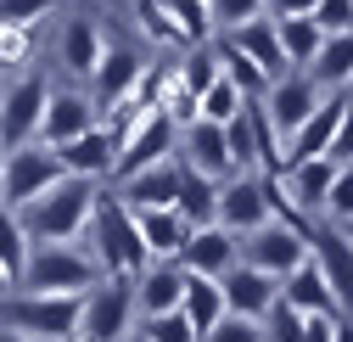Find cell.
Masks as SVG:
<instances>
[{"instance_id": "484cf974", "label": "cell", "mask_w": 353, "mask_h": 342, "mask_svg": "<svg viewBox=\"0 0 353 342\" xmlns=\"http://www.w3.org/2000/svg\"><path fill=\"white\" fill-rule=\"evenodd\" d=\"M180 314L191 320V331L202 336L219 314H225V286H219V275H196L185 270V292H180Z\"/></svg>"}, {"instance_id": "9f6ffc18", "label": "cell", "mask_w": 353, "mask_h": 342, "mask_svg": "<svg viewBox=\"0 0 353 342\" xmlns=\"http://www.w3.org/2000/svg\"><path fill=\"white\" fill-rule=\"evenodd\" d=\"M0 96H6V90H0Z\"/></svg>"}, {"instance_id": "7bdbcfd3", "label": "cell", "mask_w": 353, "mask_h": 342, "mask_svg": "<svg viewBox=\"0 0 353 342\" xmlns=\"http://www.w3.org/2000/svg\"><path fill=\"white\" fill-rule=\"evenodd\" d=\"M57 6H62V0H0V23H39Z\"/></svg>"}, {"instance_id": "44dd1931", "label": "cell", "mask_w": 353, "mask_h": 342, "mask_svg": "<svg viewBox=\"0 0 353 342\" xmlns=\"http://www.w3.org/2000/svg\"><path fill=\"white\" fill-rule=\"evenodd\" d=\"M57 152H62V168H68V174H84V180H112L118 141H112V130H107V123H90L84 135L62 141Z\"/></svg>"}, {"instance_id": "ee69618b", "label": "cell", "mask_w": 353, "mask_h": 342, "mask_svg": "<svg viewBox=\"0 0 353 342\" xmlns=\"http://www.w3.org/2000/svg\"><path fill=\"white\" fill-rule=\"evenodd\" d=\"M331 157H336V163H353V96H347L342 123H336V135H331Z\"/></svg>"}, {"instance_id": "ffe728a7", "label": "cell", "mask_w": 353, "mask_h": 342, "mask_svg": "<svg viewBox=\"0 0 353 342\" xmlns=\"http://www.w3.org/2000/svg\"><path fill=\"white\" fill-rule=\"evenodd\" d=\"M118 197L129 208H174V197H180V152L152 163V168H135V174L118 180Z\"/></svg>"}, {"instance_id": "f6af8a7d", "label": "cell", "mask_w": 353, "mask_h": 342, "mask_svg": "<svg viewBox=\"0 0 353 342\" xmlns=\"http://www.w3.org/2000/svg\"><path fill=\"white\" fill-rule=\"evenodd\" d=\"M336 314H303V342H331Z\"/></svg>"}, {"instance_id": "30bf717a", "label": "cell", "mask_w": 353, "mask_h": 342, "mask_svg": "<svg viewBox=\"0 0 353 342\" xmlns=\"http://www.w3.org/2000/svg\"><path fill=\"white\" fill-rule=\"evenodd\" d=\"M46 101H51V84L39 73H23L6 96H0V146H23V141H39V118H46Z\"/></svg>"}, {"instance_id": "8d00e7d4", "label": "cell", "mask_w": 353, "mask_h": 342, "mask_svg": "<svg viewBox=\"0 0 353 342\" xmlns=\"http://www.w3.org/2000/svg\"><path fill=\"white\" fill-rule=\"evenodd\" d=\"M39 23H0V68H28Z\"/></svg>"}, {"instance_id": "277c9868", "label": "cell", "mask_w": 353, "mask_h": 342, "mask_svg": "<svg viewBox=\"0 0 353 342\" xmlns=\"http://www.w3.org/2000/svg\"><path fill=\"white\" fill-rule=\"evenodd\" d=\"M79 309H84V292H6L0 297V320L17 325L34 342H51V336H79Z\"/></svg>"}, {"instance_id": "1f68e13d", "label": "cell", "mask_w": 353, "mask_h": 342, "mask_svg": "<svg viewBox=\"0 0 353 342\" xmlns=\"http://www.w3.org/2000/svg\"><path fill=\"white\" fill-rule=\"evenodd\" d=\"M23 264H28V236H23V219H17V208L0 202V270L12 275V286L23 281Z\"/></svg>"}, {"instance_id": "f907efd6", "label": "cell", "mask_w": 353, "mask_h": 342, "mask_svg": "<svg viewBox=\"0 0 353 342\" xmlns=\"http://www.w3.org/2000/svg\"><path fill=\"white\" fill-rule=\"evenodd\" d=\"M123 342H146V331H129V336H123Z\"/></svg>"}, {"instance_id": "d4e9b609", "label": "cell", "mask_w": 353, "mask_h": 342, "mask_svg": "<svg viewBox=\"0 0 353 342\" xmlns=\"http://www.w3.org/2000/svg\"><path fill=\"white\" fill-rule=\"evenodd\" d=\"M135 225H141V241L152 259H180V247H185V219L174 208H135Z\"/></svg>"}, {"instance_id": "f5cc1de1", "label": "cell", "mask_w": 353, "mask_h": 342, "mask_svg": "<svg viewBox=\"0 0 353 342\" xmlns=\"http://www.w3.org/2000/svg\"><path fill=\"white\" fill-rule=\"evenodd\" d=\"M51 342H79V336H51Z\"/></svg>"}, {"instance_id": "db71d44e", "label": "cell", "mask_w": 353, "mask_h": 342, "mask_svg": "<svg viewBox=\"0 0 353 342\" xmlns=\"http://www.w3.org/2000/svg\"><path fill=\"white\" fill-rule=\"evenodd\" d=\"M0 163H6V146H0Z\"/></svg>"}, {"instance_id": "7402d4cb", "label": "cell", "mask_w": 353, "mask_h": 342, "mask_svg": "<svg viewBox=\"0 0 353 342\" xmlns=\"http://www.w3.org/2000/svg\"><path fill=\"white\" fill-rule=\"evenodd\" d=\"M180 292H185V264L180 259H152L135 275V309L141 314H168V309H180Z\"/></svg>"}, {"instance_id": "ab89813d", "label": "cell", "mask_w": 353, "mask_h": 342, "mask_svg": "<svg viewBox=\"0 0 353 342\" xmlns=\"http://www.w3.org/2000/svg\"><path fill=\"white\" fill-rule=\"evenodd\" d=\"M320 219H353V163H336V180H331V191H325V202H320Z\"/></svg>"}, {"instance_id": "7a4b0ae2", "label": "cell", "mask_w": 353, "mask_h": 342, "mask_svg": "<svg viewBox=\"0 0 353 342\" xmlns=\"http://www.w3.org/2000/svg\"><path fill=\"white\" fill-rule=\"evenodd\" d=\"M90 252H96V264L101 275H123V281H135L146 264H152V252L141 241V225H135V208H129L118 191H101L96 208H90Z\"/></svg>"}, {"instance_id": "ba28073f", "label": "cell", "mask_w": 353, "mask_h": 342, "mask_svg": "<svg viewBox=\"0 0 353 342\" xmlns=\"http://www.w3.org/2000/svg\"><path fill=\"white\" fill-rule=\"evenodd\" d=\"M308 259L320 264L336 309L353 314V241H347V230L336 219H314V230H308Z\"/></svg>"}, {"instance_id": "4fadbf2b", "label": "cell", "mask_w": 353, "mask_h": 342, "mask_svg": "<svg viewBox=\"0 0 353 342\" xmlns=\"http://www.w3.org/2000/svg\"><path fill=\"white\" fill-rule=\"evenodd\" d=\"M270 219V180L263 174H230L219 185V225H230L236 236L258 230Z\"/></svg>"}, {"instance_id": "d6986e66", "label": "cell", "mask_w": 353, "mask_h": 342, "mask_svg": "<svg viewBox=\"0 0 353 342\" xmlns=\"http://www.w3.org/2000/svg\"><path fill=\"white\" fill-rule=\"evenodd\" d=\"M90 123H101V112H96V101L84 96V90H51L46 118H39V141H46V146H62V141L84 135Z\"/></svg>"}, {"instance_id": "d6a6232c", "label": "cell", "mask_w": 353, "mask_h": 342, "mask_svg": "<svg viewBox=\"0 0 353 342\" xmlns=\"http://www.w3.org/2000/svg\"><path fill=\"white\" fill-rule=\"evenodd\" d=\"M174 73H180V90L202 96L208 84H213L219 73H225V68H219V51H213V39H208V46H191V51H185V62H174Z\"/></svg>"}, {"instance_id": "6da1fadb", "label": "cell", "mask_w": 353, "mask_h": 342, "mask_svg": "<svg viewBox=\"0 0 353 342\" xmlns=\"http://www.w3.org/2000/svg\"><path fill=\"white\" fill-rule=\"evenodd\" d=\"M96 197H101V180L62 174L51 191H39L34 202H23V208H17V219H23L28 247H34V241H79L84 225H90Z\"/></svg>"}, {"instance_id": "2e32d148", "label": "cell", "mask_w": 353, "mask_h": 342, "mask_svg": "<svg viewBox=\"0 0 353 342\" xmlns=\"http://www.w3.org/2000/svg\"><path fill=\"white\" fill-rule=\"evenodd\" d=\"M219 286H225V309H236V314H258V320H263V309L281 297V275L258 270V264H247V259H236L225 275H219Z\"/></svg>"}, {"instance_id": "83f0119b", "label": "cell", "mask_w": 353, "mask_h": 342, "mask_svg": "<svg viewBox=\"0 0 353 342\" xmlns=\"http://www.w3.org/2000/svg\"><path fill=\"white\" fill-rule=\"evenodd\" d=\"M101 51H107V39H101V28H96L90 17H73V23L62 28V68H68L73 79H90L96 62H101Z\"/></svg>"}, {"instance_id": "9c48e42d", "label": "cell", "mask_w": 353, "mask_h": 342, "mask_svg": "<svg viewBox=\"0 0 353 342\" xmlns=\"http://www.w3.org/2000/svg\"><path fill=\"white\" fill-rule=\"evenodd\" d=\"M308 230H314V225H308ZM308 230H297L286 219H263L258 230L241 236V259L258 264V270H270V275H286V270H297L308 259Z\"/></svg>"}, {"instance_id": "f546056e", "label": "cell", "mask_w": 353, "mask_h": 342, "mask_svg": "<svg viewBox=\"0 0 353 342\" xmlns=\"http://www.w3.org/2000/svg\"><path fill=\"white\" fill-rule=\"evenodd\" d=\"M213 51H219V68H225V79H230L236 90H241V101H258V96H263V90H270V84H275V79L263 73V68H258V62H252L247 51H236V46H230L225 34L213 39Z\"/></svg>"}, {"instance_id": "603a6c76", "label": "cell", "mask_w": 353, "mask_h": 342, "mask_svg": "<svg viewBox=\"0 0 353 342\" xmlns=\"http://www.w3.org/2000/svg\"><path fill=\"white\" fill-rule=\"evenodd\" d=\"M219 34H225L236 51H247V57H252L263 73H270V79L292 73V68H286V57H281V34H275V17H270V12H263V17H247V23H236V28H219Z\"/></svg>"}, {"instance_id": "7dc6e473", "label": "cell", "mask_w": 353, "mask_h": 342, "mask_svg": "<svg viewBox=\"0 0 353 342\" xmlns=\"http://www.w3.org/2000/svg\"><path fill=\"white\" fill-rule=\"evenodd\" d=\"M331 342H353V314H336V325H331Z\"/></svg>"}, {"instance_id": "7c38bea8", "label": "cell", "mask_w": 353, "mask_h": 342, "mask_svg": "<svg viewBox=\"0 0 353 342\" xmlns=\"http://www.w3.org/2000/svg\"><path fill=\"white\" fill-rule=\"evenodd\" d=\"M180 163L196 168V174H208V180H230V174H236V163H230L225 123H213V118H191L185 130H180Z\"/></svg>"}, {"instance_id": "f1b7e54d", "label": "cell", "mask_w": 353, "mask_h": 342, "mask_svg": "<svg viewBox=\"0 0 353 342\" xmlns=\"http://www.w3.org/2000/svg\"><path fill=\"white\" fill-rule=\"evenodd\" d=\"M219 185H225V180H208V174H196V168L180 163V197H174V213H180L185 225L219 219Z\"/></svg>"}, {"instance_id": "5b68a950", "label": "cell", "mask_w": 353, "mask_h": 342, "mask_svg": "<svg viewBox=\"0 0 353 342\" xmlns=\"http://www.w3.org/2000/svg\"><path fill=\"white\" fill-rule=\"evenodd\" d=\"M135 281L123 275H101L90 292H84L79 309V342H123L135 331Z\"/></svg>"}, {"instance_id": "f35d334b", "label": "cell", "mask_w": 353, "mask_h": 342, "mask_svg": "<svg viewBox=\"0 0 353 342\" xmlns=\"http://www.w3.org/2000/svg\"><path fill=\"white\" fill-rule=\"evenodd\" d=\"M141 331H146V342H202L180 309H168V314H141Z\"/></svg>"}, {"instance_id": "cb8c5ba5", "label": "cell", "mask_w": 353, "mask_h": 342, "mask_svg": "<svg viewBox=\"0 0 353 342\" xmlns=\"http://www.w3.org/2000/svg\"><path fill=\"white\" fill-rule=\"evenodd\" d=\"M281 297H286V303H292L297 314H342L314 259H303L297 270H286V275H281Z\"/></svg>"}, {"instance_id": "74e56055", "label": "cell", "mask_w": 353, "mask_h": 342, "mask_svg": "<svg viewBox=\"0 0 353 342\" xmlns=\"http://www.w3.org/2000/svg\"><path fill=\"white\" fill-rule=\"evenodd\" d=\"M263 342H303V314L286 297H275V303L263 309Z\"/></svg>"}, {"instance_id": "9a60e30c", "label": "cell", "mask_w": 353, "mask_h": 342, "mask_svg": "<svg viewBox=\"0 0 353 342\" xmlns=\"http://www.w3.org/2000/svg\"><path fill=\"white\" fill-rule=\"evenodd\" d=\"M275 180H281V191L292 197L297 213L320 219V202H325V191H331V180H336V157H331V152H320V157H297V163L281 168Z\"/></svg>"}, {"instance_id": "681fc988", "label": "cell", "mask_w": 353, "mask_h": 342, "mask_svg": "<svg viewBox=\"0 0 353 342\" xmlns=\"http://www.w3.org/2000/svg\"><path fill=\"white\" fill-rule=\"evenodd\" d=\"M6 292H12V275H6V270H0V297H6Z\"/></svg>"}, {"instance_id": "4316f807", "label": "cell", "mask_w": 353, "mask_h": 342, "mask_svg": "<svg viewBox=\"0 0 353 342\" xmlns=\"http://www.w3.org/2000/svg\"><path fill=\"white\" fill-rule=\"evenodd\" d=\"M303 73L320 79L325 90H347V84H353V28L347 34H325L320 51H314V62H308Z\"/></svg>"}, {"instance_id": "e575fe53", "label": "cell", "mask_w": 353, "mask_h": 342, "mask_svg": "<svg viewBox=\"0 0 353 342\" xmlns=\"http://www.w3.org/2000/svg\"><path fill=\"white\" fill-rule=\"evenodd\" d=\"M241 107H247V101H241V90H236V84H230L225 73H219V79L208 84V90L196 96V118H213V123H230Z\"/></svg>"}, {"instance_id": "11a10c76", "label": "cell", "mask_w": 353, "mask_h": 342, "mask_svg": "<svg viewBox=\"0 0 353 342\" xmlns=\"http://www.w3.org/2000/svg\"><path fill=\"white\" fill-rule=\"evenodd\" d=\"M347 96H353V84H347Z\"/></svg>"}, {"instance_id": "60d3db41", "label": "cell", "mask_w": 353, "mask_h": 342, "mask_svg": "<svg viewBox=\"0 0 353 342\" xmlns=\"http://www.w3.org/2000/svg\"><path fill=\"white\" fill-rule=\"evenodd\" d=\"M308 17L320 23V34H347L353 28V0H314Z\"/></svg>"}, {"instance_id": "ac0fdd59", "label": "cell", "mask_w": 353, "mask_h": 342, "mask_svg": "<svg viewBox=\"0 0 353 342\" xmlns=\"http://www.w3.org/2000/svg\"><path fill=\"white\" fill-rule=\"evenodd\" d=\"M342 107H347V96H325L314 112H308L297 130L286 135V146H281V168L286 163H297V157H320V152H331V135H336V123H342Z\"/></svg>"}, {"instance_id": "8fae6325", "label": "cell", "mask_w": 353, "mask_h": 342, "mask_svg": "<svg viewBox=\"0 0 353 342\" xmlns=\"http://www.w3.org/2000/svg\"><path fill=\"white\" fill-rule=\"evenodd\" d=\"M325 96H331V90H325L320 79H308L303 68L281 73V79L270 84V90H263V107H270V118H275V130H281V146H286V135H292V130H297V123H303L308 112H314V107H320Z\"/></svg>"}, {"instance_id": "836d02e7", "label": "cell", "mask_w": 353, "mask_h": 342, "mask_svg": "<svg viewBox=\"0 0 353 342\" xmlns=\"http://www.w3.org/2000/svg\"><path fill=\"white\" fill-rule=\"evenodd\" d=\"M225 141H230V163H236V174H263V168H258V135H252L247 107L225 123Z\"/></svg>"}, {"instance_id": "52a82bcc", "label": "cell", "mask_w": 353, "mask_h": 342, "mask_svg": "<svg viewBox=\"0 0 353 342\" xmlns=\"http://www.w3.org/2000/svg\"><path fill=\"white\" fill-rule=\"evenodd\" d=\"M180 152V123H174L163 107H146L135 123H129V135L118 141V157H112V180L135 174V168H152L163 157Z\"/></svg>"}, {"instance_id": "e0dca14e", "label": "cell", "mask_w": 353, "mask_h": 342, "mask_svg": "<svg viewBox=\"0 0 353 342\" xmlns=\"http://www.w3.org/2000/svg\"><path fill=\"white\" fill-rule=\"evenodd\" d=\"M141 73H146V62H141L135 51L107 46L101 62H96V73H90V101L107 112L112 101H123V96H135V90H141Z\"/></svg>"}, {"instance_id": "4dcf8cb0", "label": "cell", "mask_w": 353, "mask_h": 342, "mask_svg": "<svg viewBox=\"0 0 353 342\" xmlns=\"http://www.w3.org/2000/svg\"><path fill=\"white\" fill-rule=\"evenodd\" d=\"M275 34H281L286 68H308V62H314V51H320V39H325L314 17H275Z\"/></svg>"}, {"instance_id": "816d5d0a", "label": "cell", "mask_w": 353, "mask_h": 342, "mask_svg": "<svg viewBox=\"0 0 353 342\" xmlns=\"http://www.w3.org/2000/svg\"><path fill=\"white\" fill-rule=\"evenodd\" d=\"M342 230H347V241H353V219H342Z\"/></svg>"}, {"instance_id": "d590c367", "label": "cell", "mask_w": 353, "mask_h": 342, "mask_svg": "<svg viewBox=\"0 0 353 342\" xmlns=\"http://www.w3.org/2000/svg\"><path fill=\"white\" fill-rule=\"evenodd\" d=\"M202 342H263V320L258 314H236V309H225L208 331H202Z\"/></svg>"}, {"instance_id": "c3c4849f", "label": "cell", "mask_w": 353, "mask_h": 342, "mask_svg": "<svg viewBox=\"0 0 353 342\" xmlns=\"http://www.w3.org/2000/svg\"><path fill=\"white\" fill-rule=\"evenodd\" d=\"M0 342H34V336H23L17 325H6V320H0Z\"/></svg>"}, {"instance_id": "8992f818", "label": "cell", "mask_w": 353, "mask_h": 342, "mask_svg": "<svg viewBox=\"0 0 353 342\" xmlns=\"http://www.w3.org/2000/svg\"><path fill=\"white\" fill-rule=\"evenodd\" d=\"M62 174H68V168H62V152H57V146H46V141L6 146V163H0V202H6V208H23V202H34L39 191H51Z\"/></svg>"}, {"instance_id": "b9f144b4", "label": "cell", "mask_w": 353, "mask_h": 342, "mask_svg": "<svg viewBox=\"0 0 353 342\" xmlns=\"http://www.w3.org/2000/svg\"><path fill=\"white\" fill-rule=\"evenodd\" d=\"M213 12V28H236L247 17H263V0H208Z\"/></svg>"}, {"instance_id": "5bb4252c", "label": "cell", "mask_w": 353, "mask_h": 342, "mask_svg": "<svg viewBox=\"0 0 353 342\" xmlns=\"http://www.w3.org/2000/svg\"><path fill=\"white\" fill-rule=\"evenodd\" d=\"M236 259H241V236H236L230 225L208 219V225H191V230H185V247H180V264H185V270H196V275H225Z\"/></svg>"}, {"instance_id": "3957f363", "label": "cell", "mask_w": 353, "mask_h": 342, "mask_svg": "<svg viewBox=\"0 0 353 342\" xmlns=\"http://www.w3.org/2000/svg\"><path fill=\"white\" fill-rule=\"evenodd\" d=\"M101 281V264L90 241H34L23 264V292H90Z\"/></svg>"}, {"instance_id": "bcb514c9", "label": "cell", "mask_w": 353, "mask_h": 342, "mask_svg": "<svg viewBox=\"0 0 353 342\" xmlns=\"http://www.w3.org/2000/svg\"><path fill=\"white\" fill-rule=\"evenodd\" d=\"M263 12H270V17H308L314 0H263Z\"/></svg>"}]
</instances>
